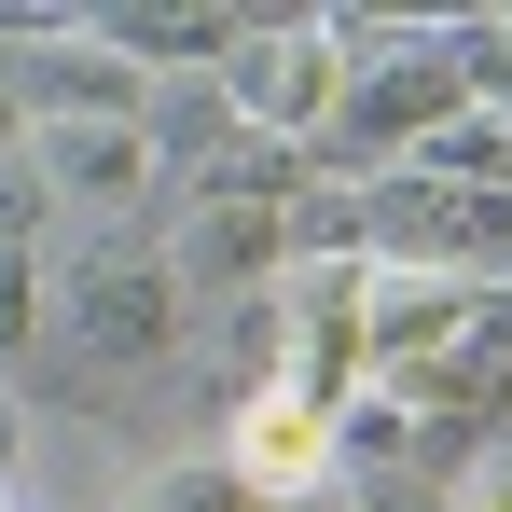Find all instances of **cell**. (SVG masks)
Returning <instances> with one entry per match:
<instances>
[{"label":"cell","instance_id":"cell-13","mask_svg":"<svg viewBox=\"0 0 512 512\" xmlns=\"http://www.w3.org/2000/svg\"><path fill=\"white\" fill-rule=\"evenodd\" d=\"M0 512H14V499H0Z\"/></svg>","mask_w":512,"mask_h":512},{"label":"cell","instance_id":"cell-10","mask_svg":"<svg viewBox=\"0 0 512 512\" xmlns=\"http://www.w3.org/2000/svg\"><path fill=\"white\" fill-rule=\"evenodd\" d=\"M443 499L457 512H512V443H471V457L443 471Z\"/></svg>","mask_w":512,"mask_h":512},{"label":"cell","instance_id":"cell-1","mask_svg":"<svg viewBox=\"0 0 512 512\" xmlns=\"http://www.w3.org/2000/svg\"><path fill=\"white\" fill-rule=\"evenodd\" d=\"M56 346L97 374H153L194 346V291H180L167 236L139 222H56Z\"/></svg>","mask_w":512,"mask_h":512},{"label":"cell","instance_id":"cell-6","mask_svg":"<svg viewBox=\"0 0 512 512\" xmlns=\"http://www.w3.org/2000/svg\"><path fill=\"white\" fill-rule=\"evenodd\" d=\"M28 194L56 222H139L153 194H180L153 125H28Z\"/></svg>","mask_w":512,"mask_h":512},{"label":"cell","instance_id":"cell-12","mask_svg":"<svg viewBox=\"0 0 512 512\" xmlns=\"http://www.w3.org/2000/svg\"><path fill=\"white\" fill-rule=\"evenodd\" d=\"M305 512H360V499H346V485H333V499H305Z\"/></svg>","mask_w":512,"mask_h":512},{"label":"cell","instance_id":"cell-7","mask_svg":"<svg viewBox=\"0 0 512 512\" xmlns=\"http://www.w3.org/2000/svg\"><path fill=\"white\" fill-rule=\"evenodd\" d=\"M222 471H236L250 512H305V499L346 485V416H319L305 388H250V402L222 416Z\"/></svg>","mask_w":512,"mask_h":512},{"label":"cell","instance_id":"cell-9","mask_svg":"<svg viewBox=\"0 0 512 512\" xmlns=\"http://www.w3.org/2000/svg\"><path fill=\"white\" fill-rule=\"evenodd\" d=\"M457 56H471V97L512 125V14H471V28H457Z\"/></svg>","mask_w":512,"mask_h":512},{"label":"cell","instance_id":"cell-11","mask_svg":"<svg viewBox=\"0 0 512 512\" xmlns=\"http://www.w3.org/2000/svg\"><path fill=\"white\" fill-rule=\"evenodd\" d=\"M0 153H28V97H14V56H0Z\"/></svg>","mask_w":512,"mask_h":512},{"label":"cell","instance_id":"cell-8","mask_svg":"<svg viewBox=\"0 0 512 512\" xmlns=\"http://www.w3.org/2000/svg\"><path fill=\"white\" fill-rule=\"evenodd\" d=\"M416 167H443V180H471V194H512V125H499V111H485V97H471V111H457V125L429 139Z\"/></svg>","mask_w":512,"mask_h":512},{"label":"cell","instance_id":"cell-4","mask_svg":"<svg viewBox=\"0 0 512 512\" xmlns=\"http://www.w3.org/2000/svg\"><path fill=\"white\" fill-rule=\"evenodd\" d=\"M346 222L374 263H429V277H512V194H471L443 167L346 180Z\"/></svg>","mask_w":512,"mask_h":512},{"label":"cell","instance_id":"cell-3","mask_svg":"<svg viewBox=\"0 0 512 512\" xmlns=\"http://www.w3.org/2000/svg\"><path fill=\"white\" fill-rule=\"evenodd\" d=\"M346 84H360V56L333 14H250V42L222 56V125L263 153H333Z\"/></svg>","mask_w":512,"mask_h":512},{"label":"cell","instance_id":"cell-5","mask_svg":"<svg viewBox=\"0 0 512 512\" xmlns=\"http://www.w3.org/2000/svg\"><path fill=\"white\" fill-rule=\"evenodd\" d=\"M0 56H14L28 125H153V111H167V84H153L97 14H42V28H14Z\"/></svg>","mask_w":512,"mask_h":512},{"label":"cell","instance_id":"cell-2","mask_svg":"<svg viewBox=\"0 0 512 512\" xmlns=\"http://www.w3.org/2000/svg\"><path fill=\"white\" fill-rule=\"evenodd\" d=\"M333 28H346V56H360V84H346V125H333L346 180L416 167L429 139L471 111V56H457V28H402V14H333Z\"/></svg>","mask_w":512,"mask_h":512}]
</instances>
